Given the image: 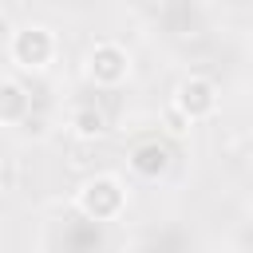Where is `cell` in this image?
<instances>
[{
    "label": "cell",
    "mask_w": 253,
    "mask_h": 253,
    "mask_svg": "<svg viewBox=\"0 0 253 253\" xmlns=\"http://www.w3.org/2000/svg\"><path fill=\"white\" fill-rule=\"evenodd\" d=\"M75 206H79V213L91 217V221H115V217L126 210V190H123L119 178L99 174V178H87V182L79 186Z\"/></svg>",
    "instance_id": "1"
},
{
    "label": "cell",
    "mask_w": 253,
    "mask_h": 253,
    "mask_svg": "<svg viewBox=\"0 0 253 253\" xmlns=\"http://www.w3.org/2000/svg\"><path fill=\"white\" fill-rule=\"evenodd\" d=\"M12 59L28 71H43L51 59H55V36L43 28V24H28L20 32H12V43H8Z\"/></svg>",
    "instance_id": "2"
},
{
    "label": "cell",
    "mask_w": 253,
    "mask_h": 253,
    "mask_svg": "<svg viewBox=\"0 0 253 253\" xmlns=\"http://www.w3.org/2000/svg\"><path fill=\"white\" fill-rule=\"evenodd\" d=\"M186 123H202V119H210L213 111H217V87H213V79H206V75H186L178 87H174V103H170Z\"/></svg>",
    "instance_id": "3"
},
{
    "label": "cell",
    "mask_w": 253,
    "mask_h": 253,
    "mask_svg": "<svg viewBox=\"0 0 253 253\" xmlns=\"http://www.w3.org/2000/svg\"><path fill=\"white\" fill-rule=\"evenodd\" d=\"M87 75H91L99 87H119V83L130 75V55H126V47H119V43H111V40L95 43V47L87 51Z\"/></svg>",
    "instance_id": "4"
},
{
    "label": "cell",
    "mask_w": 253,
    "mask_h": 253,
    "mask_svg": "<svg viewBox=\"0 0 253 253\" xmlns=\"http://www.w3.org/2000/svg\"><path fill=\"white\" fill-rule=\"evenodd\" d=\"M170 162H174V154H170V146L158 142V138H146V142H138V146L130 150V170H134L138 178H162V174L170 170Z\"/></svg>",
    "instance_id": "5"
},
{
    "label": "cell",
    "mask_w": 253,
    "mask_h": 253,
    "mask_svg": "<svg viewBox=\"0 0 253 253\" xmlns=\"http://www.w3.org/2000/svg\"><path fill=\"white\" fill-rule=\"evenodd\" d=\"M28 115H32V95H28L20 83L0 79V123H4V126H16V123H24Z\"/></svg>",
    "instance_id": "6"
},
{
    "label": "cell",
    "mask_w": 253,
    "mask_h": 253,
    "mask_svg": "<svg viewBox=\"0 0 253 253\" xmlns=\"http://www.w3.org/2000/svg\"><path fill=\"white\" fill-rule=\"evenodd\" d=\"M71 130H75L79 138H103V134H107V115H103V107L79 103V107L71 111Z\"/></svg>",
    "instance_id": "7"
},
{
    "label": "cell",
    "mask_w": 253,
    "mask_h": 253,
    "mask_svg": "<svg viewBox=\"0 0 253 253\" xmlns=\"http://www.w3.org/2000/svg\"><path fill=\"white\" fill-rule=\"evenodd\" d=\"M186 126H190V123H186V119H182L174 107H166V130H170V134H182Z\"/></svg>",
    "instance_id": "8"
}]
</instances>
